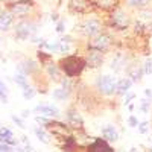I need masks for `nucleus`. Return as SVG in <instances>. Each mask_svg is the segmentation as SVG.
<instances>
[{
    "mask_svg": "<svg viewBox=\"0 0 152 152\" xmlns=\"http://www.w3.org/2000/svg\"><path fill=\"white\" fill-rule=\"evenodd\" d=\"M58 66L62 72V75L67 76L70 79H79L82 73L85 72L87 66H85V59L81 55H66L64 58H61L58 61Z\"/></svg>",
    "mask_w": 152,
    "mask_h": 152,
    "instance_id": "nucleus-1",
    "label": "nucleus"
},
{
    "mask_svg": "<svg viewBox=\"0 0 152 152\" xmlns=\"http://www.w3.org/2000/svg\"><path fill=\"white\" fill-rule=\"evenodd\" d=\"M6 9L11 12L12 15L18 20L31 18L37 9V5L34 0H15L9 5H6Z\"/></svg>",
    "mask_w": 152,
    "mask_h": 152,
    "instance_id": "nucleus-2",
    "label": "nucleus"
},
{
    "mask_svg": "<svg viewBox=\"0 0 152 152\" xmlns=\"http://www.w3.org/2000/svg\"><path fill=\"white\" fill-rule=\"evenodd\" d=\"M104 29V23L100 21L99 18H94V17H87L84 18L79 24L78 28L75 29V32L78 31V35L81 38H87V40H90V38L96 37L97 34H100Z\"/></svg>",
    "mask_w": 152,
    "mask_h": 152,
    "instance_id": "nucleus-3",
    "label": "nucleus"
},
{
    "mask_svg": "<svg viewBox=\"0 0 152 152\" xmlns=\"http://www.w3.org/2000/svg\"><path fill=\"white\" fill-rule=\"evenodd\" d=\"M117 81L119 79L113 75H99L94 79V88L102 96H113V94H116Z\"/></svg>",
    "mask_w": 152,
    "mask_h": 152,
    "instance_id": "nucleus-4",
    "label": "nucleus"
},
{
    "mask_svg": "<svg viewBox=\"0 0 152 152\" xmlns=\"http://www.w3.org/2000/svg\"><path fill=\"white\" fill-rule=\"evenodd\" d=\"M37 32V21L32 18H24L18 20V23L14 26V38H17L18 41H26L35 35Z\"/></svg>",
    "mask_w": 152,
    "mask_h": 152,
    "instance_id": "nucleus-5",
    "label": "nucleus"
},
{
    "mask_svg": "<svg viewBox=\"0 0 152 152\" xmlns=\"http://www.w3.org/2000/svg\"><path fill=\"white\" fill-rule=\"evenodd\" d=\"M129 24H131V17H129L128 12L122 8L114 9L108 14V26L113 28V29L125 31V29L129 28Z\"/></svg>",
    "mask_w": 152,
    "mask_h": 152,
    "instance_id": "nucleus-6",
    "label": "nucleus"
},
{
    "mask_svg": "<svg viewBox=\"0 0 152 152\" xmlns=\"http://www.w3.org/2000/svg\"><path fill=\"white\" fill-rule=\"evenodd\" d=\"M111 46H113V37L110 34H107V32H100L96 37L87 40L85 50L87 49H93V50H99V52L107 53L108 50L111 49Z\"/></svg>",
    "mask_w": 152,
    "mask_h": 152,
    "instance_id": "nucleus-7",
    "label": "nucleus"
},
{
    "mask_svg": "<svg viewBox=\"0 0 152 152\" xmlns=\"http://www.w3.org/2000/svg\"><path fill=\"white\" fill-rule=\"evenodd\" d=\"M43 128H46L47 132H49L50 135H53V137L59 138V140H66V138H69V137L73 135V134H72L73 129L70 128V126H69L67 123H62V122L56 120V119L49 120L47 125L43 126Z\"/></svg>",
    "mask_w": 152,
    "mask_h": 152,
    "instance_id": "nucleus-8",
    "label": "nucleus"
},
{
    "mask_svg": "<svg viewBox=\"0 0 152 152\" xmlns=\"http://www.w3.org/2000/svg\"><path fill=\"white\" fill-rule=\"evenodd\" d=\"M67 8L75 15H87L96 9L93 0H69Z\"/></svg>",
    "mask_w": 152,
    "mask_h": 152,
    "instance_id": "nucleus-9",
    "label": "nucleus"
},
{
    "mask_svg": "<svg viewBox=\"0 0 152 152\" xmlns=\"http://www.w3.org/2000/svg\"><path fill=\"white\" fill-rule=\"evenodd\" d=\"M84 59H85L87 69L96 70V69H100V67L104 66V62H105V53L104 52H99V50L87 49L85 50V55H84Z\"/></svg>",
    "mask_w": 152,
    "mask_h": 152,
    "instance_id": "nucleus-10",
    "label": "nucleus"
},
{
    "mask_svg": "<svg viewBox=\"0 0 152 152\" xmlns=\"http://www.w3.org/2000/svg\"><path fill=\"white\" fill-rule=\"evenodd\" d=\"M64 116H66V122H67V125L70 126L73 131L84 129V119H82V116H81L79 110L76 108V105L69 107V108L66 110V113H64Z\"/></svg>",
    "mask_w": 152,
    "mask_h": 152,
    "instance_id": "nucleus-11",
    "label": "nucleus"
},
{
    "mask_svg": "<svg viewBox=\"0 0 152 152\" xmlns=\"http://www.w3.org/2000/svg\"><path fill=\"white\" fill-rule=\"evenodd\" d=\"M34 113L40 114V116H44V117H49V119H56V120L61 119L59 108H56L55 105H50V104H38L34 108Z\"/></svg>",
    "mask_w": 152,
    "mask_h": 152,
    "instance_id": "nucleus-12",
    "label": "nucleus"
},
{
    "mask_svg": "<svg viewBox=\"0 0 152 152\" xmlns=\"http://www.w3.org/2000/svg\"><path fill=\"white\" fill-rule=\"evenodd\" d=\"M17 72L23 73L24 76H34L40 72V64H38V61L28 58L24 61H20L17 64Z\"/></svg>",
    "mask_w": 152,
    "mask_h": 152,
    "instance_id": "nucleus-13",
    "label": "nucleus"
},
{
    "mask_svg": "<svg viewBox=\"0 0 152 152\" xmlns=\"http://www.w3.org/2000/svg\"><path fill=\"white\" fill-rule=\"evenodd\" d=\"M43 69H44L46 75L50 78V81H53V82H59L62 79V76H64L61 69H59V66H58V62H55L53 59H50L46 64H43Z\"/></svg>",
    "mask_w": 152,
    "mask_h": 152,
    "instance_id": "nucleus-14",
    "label": "nucleus"
},
{
    "mask_svg": "<svg viewBox=\"0 0 152 152\" xmlns=\"http://www.w3.org/2000/svg\"><path fill=\"white\" fill-rule=\"evenodd\" d=\"M85 152H114V149L104 138H96L91 145H88V148H85Z\"/></svg>",
    "mask_w": 152,
    "mask_h": 152,
    "instance_id": "nucleus-15",
    "label": "nucleus"
},
{
    "mask_svg": "<svg viewBox=\"0 0 152 152\" xmlns=\"http://www.w3.org/2000/svg\"><path fill=\"white\" fill-rule=\"evenodd\" d=\"M14 20L15 17L8 9L0 11V32H8L12 28V24H14Z\"/></svg>",
    "mask_w": 152,
    "mask_h": 152,
    "instance_id": "nucleus-16",
    "label": "nucleus"
},
{
    "mask_svg": "<svg viewBox=\"0 0 152 152\" xmlns=\"http://www.w3.org/2000/svg\"><path fill=\"white\" fill-rule=\"evenodd\" d=\"M96 9H100L104 12H110L119 8V0H93Z\"/></svg>",
    "mask_w": 152,
    "mask_h": 152,
    "instance_id": "nucleus-17",
    "label": "nucleus"
},
{
    "mask_svg": "<svg viewBox=\"0 0 152 152\" xmlns=\"http://www.w3.org/2000/svg\"><path fill=\"white\" fill-rule=\"evenodd\" d=\"M126 73H128V78L132 81V82H140L142 78H143V67L140 64H129L126 67Z\"/></svg>",
    "mask_w": 152,
    "mask_h": 152,
    "instance_id": "nucleus-18",
    "label": "nucleus"
},
{
    "mask_svg": "<svg viewBox=\"0 0 152 152\" xmlns=\"http://www.w3.org/2000/svg\"><path fill=\"white\" fill-rule=\"evenodd\" d=\"M0 142H3V143H6V145H9V146H12V148L18 145V140L14 137L12 131H11L9 128H5V126H2V128H0Z\"/></svg>",
    "mask_w": 152,
    "mask_h": 152,
    "instance_id": "nucleus-19",
    "label": "nucleus"
},
{
    "mask_svg": "<svg viewBox=\"0 0 152 152\" xmlns=\"http://www.w3.org/2000/svg\"><path fill=\"white\" fill-rule=\"evenodd\" d=\"M126 66V59H125V56L122 55V53H116L113 56V59H111V62H110V69L114 72V73H119V72H122Z\"/></svg>",
    "mask_w": 152,
    "mask_h": 152,
    "instance_id": "nucleus-20",
    "label": "nucleus"
},
{
    "mask_svg": "<svg viewBox=\"0 0 152 152\" xmlns=\"http://www.w3.org/2000/svg\"><path fill=\"white\" fill-rule=\"evenodd\" d=\"M102 137H104V140L114 143V142L119 140V132H117V129L114 128L113 125H107V126L102 128Z\"/></svg>",
    "mask_w": 152,
    "mask_h": 152,
    "instance_id": "nucleus-21",
    "label": "nucleus"
},
{
    "mask_svg": "<svg viewBox=\"0 0 152 152\" xmlns=\"http://www.w3.org/2000/svg\"><path fill=\"white\" fill-rule=\"evenodd\" d=\"M131 85H132V81L128 78V76H126V78L119 79V81H117V88H116V94H119V96H125L126 93L129 91Z\"/></svg>",
    "mask_w": 152,
    "mask_h": 152,
    "instance_id": "nucleus-22",
    "label": "nucleus"
},
{
    "mask_svg": "<svg viewBox=\"0 0 152 152\" xmlns=\"http://www.w3.org/2000/svg\"><path fill=\"white\" fill-rule=\"evenodd\" d=\"M73 93H70L69 90H66V88L62 87H58L55 88V90H52V97L55 100H58V102H66V100H69L72 97Z\"/></svg>",
    "mask_w": 152,
    "mask_h": 152,
    "instance_id": "nucleus-23",
    "label": "nucleus"
},
{
    "mask_svg": "<svg viewBox=\"0 0 152 152\" xmlns=\"http://www.w3.org/2000/svg\"><path fill=\"white\" fill-rule=\"evenodd\" d=\"M34 132H35L37 138H38L41 143H44V145H49V143H50V134L47 132L46 128H43V126H37V128L34 129Z\"/></svg>",
    "mask_w": 152,
    "mask_h": 152,
    "instance_id": "nucleus-24",
    "label": "nucleus"
},
{
    "mask_svg": "<svg viewBox=\"0 0 152 152\" xmlns=\"http://www.w3.org/2000/svg\"><path fill=\"white\" fill-rule=\"evenodd\" d=\"M12 81H14L20 88H21V90H24V88H28L29 87V81H28V76H24L23 73H15L14 75V78H12Z\"/></svg>",
    "mask_w": 152,
    "mask_h": 152,
    "instance_id": "nucleus-25",
    "label": "nucleus"
},
{
    "mask_svg": "<svg viewBox=\"0 0 152 152\" xmlns=\"http://www.w3.org/2000/svg\"><path fill=\"white\" fill-rule=\"evenodd\" d=\"M128 6L131 8H137V9H143V8H148L151 0H126Z\"/></svg>",
    "mask_w": 152,
    "mask_h": 152,
    "instance_id": "nucleus-26",
    "label": "nucleus"
},
{
    "mask_svg": "<svg viewBox=\"0 0 152 152\" xmlns=\"http://www.w3.org/2000/svg\"><path fill=\"white\" fill-rule=\"evenodd\" d=\"M32 146H31V143H18L17 146H14L12 148V152H32Z\"/></svg>",
    "mask_w": 152,
    "mask_h": 152,
    "instance_id": "nucleus-27",
    "label": "nucleus"
},
{
    "mask_svg": "<svg viewBox=\"0 0 152 152\" xmlns=\"http://www.w3.org/2000/svg\"><path fill=\"white\" fill-rule=\"evenodd\" d=\"M43 49H46V52L49 53H55V52H59V41H55V43H44Z\"/></svg>",
    "mask_w": 152,
    "mask_h": 152,
    "instance_id": "nucleus-28",
    "label": "nucleus"
},
{
    "mask_svg": "<svg viewBox=\"0 0 152 152\" xmlns=\"http://www.w3.org/2000/svg\"><path fill=\"white\" fill-rule=\"evenodd\" d=\"M35 94H37V90H35L34 87H31V85L23 90V99H26V100H31Z\"/></svg>",
    "mask_w": 152,
    "mask_h": 152,
    "instance_id": "nucleus-29",
    "label": "nucleus"
},
{
    "mask_svg": "<svg viewBox=\"0 0 152 152\" xmlns=\"http://www.w3.org/2000/svg\"><path fill=\"white\" fill-rule=\"evenodd\" d=\"M11 119H12V122H14V123L18 126V128H21V129H26V125H24V122H23V119H21L20 116H15V114H12Z\"/></svg>",
    "mask_w": 152,
    "mask_h": 152,
    "instance_id": "nucleus-30",
    "label": "nucleus"
},
{
    "mask_svg": "<svg viewBox=\"0 0 152 152\" xmlns=\"http://www.w3.org/2000/svg\"><path fill=\"white\" fill-rule=\"evenodd\" d=\"M142 67H143V73H145V75H151V73H152V61H151V59H146L145 64H143Z\"/></svg>",
    "mask_w": 152,
    "mask_h": 152,
    "instance_id": "nucleus-31",
    "label": "nucleus"
},
{
    "mask_svg": "<svg viewBox=\"0 0 152 152\" xmlns=\"http://www.w3.org/2000/svg\"><path fill=\"white\" fill-rule=\"evenodd\" d=\"M149 108H151V100H149V99H143L142 104H140V110L146 114V113L149 111Z\"/></svg>",
    "mask_w": 152,
    "mask_h": 152,
    "instance_id": "nucleus-32",
    "label": "nucleus"
},
{
    "mask_svg": "<svg viewBox=\"0 0 152 152\" xmlns=\"http://www.w3.org/2000/svg\"><path fill=\"white\" fill-rule=\"evenodd\" d=\"M49 120H50L49 117H44V116H40V114H37V116H35V122H37V123H40L41 126H46Z\"/></svg>",
    "mask_w": 152,
    "mask_h": 152,
    "instance_id": "nucleus-33",
    "label": "nucleus"
},
{
    "mask_svg": "<svg viewBox=\"0 0 152 152\" xmlns=\"http://www.w3.org/2000/svg\"><path fill=\"white\" fill-rule=\"evenodd\" d=\"M56 32L58 34H66V23H64V20H59L56 23Z\"/></svg>",
    "mask_w": 152,
    "mask_h": 152,
    "instance_id": "nucleus-34",
    "label": "nucleus"
},
{
    "mask_svg": "<svg viewBox=\"0 0 152 152\" xmlns=\"http://www.w3.org/2000/svg\"><path fill=\"white\" fill-rule=\"evenodd\" d=\"M148 128H149V123H148V122H142V123H138V131H140L142 134L148 132Z\"/></svg>",
    "mask_w": 152,
    "mask_h": 152,
    "instance_id": "nucleus-35",
    "label": "nucleus"
},
{
    "mask_svg": "<svg viewBox=\"0 0 152 152\" xmlns=\"http://www.w3.org/2000/svg\"><path fill=\"white\" fill-rule=\"evenodd\" d=\"M0 152H12V146L3 143V142H0Z\"/></svg>",
    "mask_w": 152,
    "mask_h": 152,
    "instance_id": "nucleus-36",
    "label": "nucleus"
},
{
    "mask_svg": "<svg viewBox=\"0 0 152 152\" xmlns=\"http://www.w3.org/2000/svg\"><path fill=\"white\" fill-rule=\"evenodd\" d=\"M128 123H129V126H132V128H137V126H138V120H137L135 116H129Z\"/></svg>",
    "mask_w": 152,
    "mask_h": 152,
    "instance_id": "nucleus-37",
    "label": "nucleus"
},
{
    "mask_svg": "<svg viewBox=\"0 0 152 152\" xmlns=\"http://www.w3.org/2000/svg\"><path fill=\"white\" fill-rule=\"evenodd\" d=\"M0 102L8 104V93H6V91H3L2 88H0Z\"/></svg>",
    "mask_w": 152,
    "mask_h": 152,
    "instance_id": "nucleus-38",
    "label": "nucleus"
},
{
    "mask_svg": "<svg viewBox=\"0 0 152 152\" xmlns=\"http://www.w3.org/2000/svg\"><path fill=\"white\" fill-rule=\"evenodd\" d=\"M134 97H135V94L128 91V93L125 94V100H123V104H125V105H126V104H129V102H131V99H134Z\"/></svg>",
    "mask_w": 152,
    "mask_h": 152,
    "instance_id": "nucleus-39",
    "label": "nucleus"
},
{
    "mask_svg": "<svg viewBox=\"0 0 152 152\" xmlns=\"http://www.w3.org/2000/svg\"><path fill=\"white\" fill-rule=\"evenodd\" d=\"M0 88H2V90L3 91H6V93H9V88H8V85L3 82V79L2 78H0Z\"/></svg>",
    "mask_w": 152,
    "mask_h": 152,
    "instance_id": "nucleus-40",
    "label": "nucleus"
},
{
    "mask_svg": "<svg viewBox=\"0 0 152 152\" xmlns=\"http://www.w3.org/2000/svg\"><path fill=\"white\" fill-rule=\"evenodd\" d=\"M29 116H31V111H29V110H23L20 117H21V119H26V117H29Z\"/></svg>",
    "mask_w": 152,
    "mask_h": 152,
    "instance_id": "nucleus-41",
    "label": "nucleus"
},
{
    "mask_svg": "<svg viewBox=\"0 0 152 152\" xmlns=\"http://www.w3.org/2000/svg\"><path fill=\"white\" fill-rule=\"evenodd\" d=\"M145 94L149 97V100H151V97H152V90H145Z\"/></svg>",
    "mask_w": 152,
    "mask_h": 152,
    "instance_id": "nucleus-42",
    "label": "nucleus"
},
{
    "mask_svg": "<svg viewBox=\"0 0 152 152\" xmlns=\"http://www.w3.org/2000/svg\"><path fill=\"white\" fill-rule=\"evenodd\" d=\"M0 2H3V3L9 5V3H12V2H15V0H0Z\"/></svg>",
    "mask_w": 152,
    "mask_h": 152,
    "instance_id": "nucleus-43",
    "label": "nucleus"
},
{
    "mask_svg": "<svg viewBox=\"0 0 152 152\" xmlns=\"http://www.w3.org/2000/svg\"><path fill=\"white\" fill-rule=\"evenodd\" d=\"M129 152H140V149H138V148H131Z\"/></svg>",
    "mask_w": 152,
    "mask_h": 152,
    "instance_id": "nucleus-44",
    "label": "nucleus"
},
{
    "mask_svg": "<svg viewBox=\"0 0 152 152\" xmlns=\"http://www.w3.org/2000/svg\"><path fill=\"white\" fill-rule=\"evenodd\" d=\"M0 128H2V125H0Z\"/></svg>",
    "mask_w": 152,
    "mask_h": 152,
    "instance_id": "nucleus-45",
    "label": "nucleus"
}]
</instances>
